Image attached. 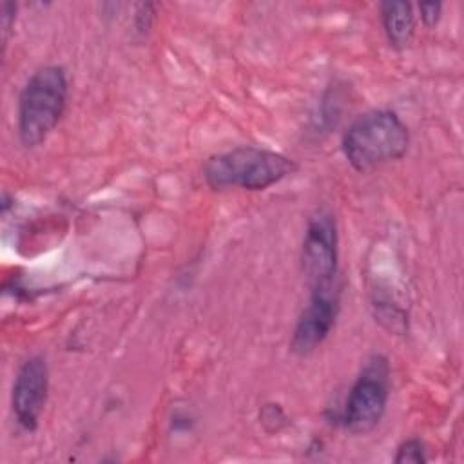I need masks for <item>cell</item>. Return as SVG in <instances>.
<instances>
[{
	"label": "cell",
	"mask_w": 464,
	"mask_h": 464,
	"mask_svg": "<svg viewBox=\"0 0 464 464\" xmlns=\"http://www.w3.org/2000/svg\"><path fill=\"white\" fill-rule=\"evenodd\" d=\"M341 145L348 163L366 172L401 160L408 150L410 132L393 111L372 109L350 123Z\"/></svg>",
	"instance_id": "1"
},
{
	"label": "cell",
	"mask_w": 464,
	"mask_h": 464,
	"mask_svg": "<svg viewBox=\"0 0 464 464\" xmlns=\"http://www.w3.org/2000/svg\"><path fill=\"white\" fill-rule=\"evenodd\" d=\"M69 98V82L63 67L44 65L25 82L16 112L18 138L33 149L47 140L60 123Z\"/></svg>",
	"instance_id": "2"
},
{
	"label": "cell",
	"mask_w": 464,
	"mask_h": 464,
	"mask_svg": "<svg viewBox=\"0 0 464 464\" xmlns=\"http://www.w3.org/2000/svg\"><path fill=\"white\" fill-rule=\"evenodd\" d=\"M294 170L295 161L288 156L246 145L210 156L203 165V179L216 190H265Z\"/></svg>",
	"instance_id": "3"
},
{
	"label": "cell",
	"mask_w": 464,
	"mask_h": 464,
	"mask_svg": "<svg viewBox=\"0 0 464 464\" xmlns=\"http://www.w3.org/2000/svg\"><path fill=\"white\" fill-rule=\"evenodd\" d=\"M390 397V364L382 355H372L350 388L343 426L353 435H364L381 422Z\"/></svg>",
	"instance_id": "4"
},
{
	"label": "cell",
	"mask_w": 464,
	"mask_h": 464,
	"mask_svg": "<svg viewBox=\"0 0 464 464\" xmlns=\"http://www.w3.org/2000/svg\"><path fill=\"white\" fill-rule=\"evenodd\" d=\"M337 259L339 236L335 218L328 208H317L308 219L301 246V270L312 290L335 285Z\"/></svg>",
	"instance_id": "5"
},
{
	"label": "cell",
	"mask_w": 464,
	"mask_h": 464,
	"mask_svg": "<svg viewBox=\"0 0 464 464\" xmlns=\"http://www.w3.org/2000/svg\"><path fill=\"white\" fill-rule=\"evenodd\" d=\"M339 314V292L335 285L314 288L310 301L304 304L290 339V350L295 355L315 352L335 326Z\"/></svg>",
	"instance_id": "6"
},
{
	"label": "cell",
	"mask_w": 464,
	"mask_h": 464,
	"mask_svg": "<svg viewBox=\"0 0 464 464\" xmlns=\"http://www.w3.org/2000/svg\"><path fill=\"white\" fill-rule=\"evenodd\" d=\"M49 392V368L42 355L29 357L18 370L13 393H11V406L16 422L33 431L38 426L40 415L47 402Z\"/></svg>",
	"instance_id": "7"
},
{
	"label": "cell",
	"mask_w": 464,
	"mask_h": 464,
	"mask_svg": "<svg viewBox=\"0 0 464 464\" xmlns=\"http://www.w3.org/2000/svg\"><path fill=\"white\" fill-rule=\"evenodd\" d=\"M381 20L384 34L393 49H406L415 34V14L408 2H382Z\"/></svg>",
	"instance_id": "8"
},
{
	"label": "cell",
	"mask_w": 464,
	"mask_h": 464,
	"mask_svg": "<svg viewBox=\"0 0 464 464\" xmlns=\"http://www.w3.org/2000/svg\"><path fill=\"white\" fill-rule=\"evenodd\" d=\"M393 460H395L397 464H402V462H413V464L426 462L428 457H426L424 444H422L419 439H408V440H404V442L397 448V455H395Z\"/></svg>",
	"instance_id": "9"
},
{
	"label": "cell",
	"mask_w": 464,
	"mask_h": 464,
	"mask_svg": "<svg viewBox=\"0 0 464 464\" xmlns=\"http://www.w3.org/2000/svg\"><path fill=\"white\" fill-rule=\"evenodd\" d=\"M14 18H16V4L4 2L2 4V45H4V49L7 47L9 34L14 25Z\"/></svg>",
	"instance_id": "10"
},
{
	"label": "cell",
	"mask_w": 464,
	"mask_h": 464,
	"mask_svg": "<svg viewBox=\"0 0 464 464\" xmlns=\"http://www.w3.org/2000/svg\"><path fill=\"white\" fill-rule=\"evenodd\" d=\"M419 13H420V20L426 27H435L442 14V4L440 2L419 4Z\"/></svg>",
	"instance_id": "11"
},
{
	"label": "cell",
	"mask_w": 464,
	"mask_h": 464,
	"mask_svg": "<svg viewBox=\"0 0 464 464\" xmlns=\"http://www.w3.org/2000/svg\"><path fill=\"white\" fill-rule=\"evenodd\" d=\"M154 5L152 4H141L140 11L136 14V27L140 33H145L150 29V22L154 18Z\"/></svg>",
	"instance_id": "12"
}]
</instances>
